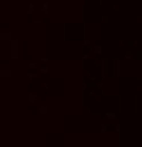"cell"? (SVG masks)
<instances>
[{"mask_svg":"<svg viewBox=\"0 0 142 147\" xmlns=\"http://www.w3.org/2000/svg\"><path fill=\"white\" fill-rule=\"evenodd\" d=\"M9 38H11L9 34H0V41H9Z\"/></svg>","mask_w":142,"mask_h":147,"instance_id":"obj_3","label":"cell"},{"mask_svg":"<svg viewBox=\"0 0 142 147\" xmlns=\"http://www.w3.org/2000/svg\"><path fill=\"white\" fill-rule=\"evenodd\" d=\"M11 57H14V59H16V57H18V45H16V43L11 45Z\"/></svg>","mask_w":142,"mask_h":147,"instance_id":"obj_1","label":"cell"},{"mask_svg":"<svg viewBox=\"0 0 142 147\" xmlns=\"http://www.w3.org/2000/svg\"><path fill=\"white\" fill-rule=\"evenodd\" d=\"M11 75V70H0V77H9Z\"/></svg>","mask_w":142,"mask_h":147,"instance_id":"obj_2","label":"cell"}]
</instances>
